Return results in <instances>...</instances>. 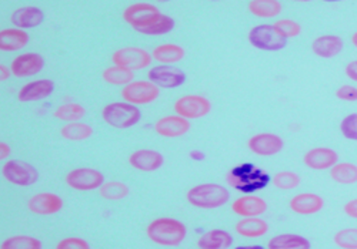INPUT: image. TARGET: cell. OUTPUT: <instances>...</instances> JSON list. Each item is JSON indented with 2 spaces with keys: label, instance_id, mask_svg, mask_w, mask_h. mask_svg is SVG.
I'll return each mask as SVG.
<instances>
[{
  "label": "cell",
  "instance_id": "cell-1",
  "mask_svg": "<svg viewBox=\"0 0 357 249\" xmlns=\"http://www.w3.org/2000/svg\"><path fill=\"white\" fill-rule=\"evenodd\" d=\"M146 235L149 239L158 245L177 246L185 241L188 230L182 221L169 216H162L156 218V220H153L147 225Z\"/></svg>",
  "mask_w": 357,
  "mask_h": 249
},
{
  "label": "cell",
  "instance_id": "cell-2",
  "mask_svg": "<svg viewBox=\"0 0 357 249\" xmlns=\"http://www.w3.org/2000/svg\"><path fill=\"white\" fill-rule=\"evenodd\" d=\"M226 179L227 184L233 186L234 190L245 194L263 190L271 182L269 174L253 164H241L231 168Z\"/></svg>",
  "mask_w": 357,
  "mask_h": 249
},
{
  "label": "cell",
  "instance_id": "cell-3",
  "mask_svg": "<svg viewBox=\"0 0 357 249\" xmlns=\"http://www.w3.org/2000/svg\"><path fill=\"white\" fill-rule=\"evenodd\" d=\"M186 200L192 207L200 209L220 208L230 200V193L220 184L206 182L195 185L186 194Z\"/></svg>",
  "mask_w": 357,
  "mask_h": 249
},
{
  "label": "cell",
  "instance_id": "cell-4",
  "mask_svg": "<svg viewBox=\"0 0 357 249\" xmlns=\"http://www.w3.org/2000/svg\"><path fill=\"white\" fill-rule=\"evenodd\" d=\"M142 113L137 106L126 102L109 103L102 109V118L107 126L119 130L130 129L140 121Z\"/></svg>",
  "mask_w": 357,
  "mask_h": 249
},
{
  "label": "cell",
  "instance_id": "cell-5",
  "mask_svg": "<svg viewBox=\"0 0 357 249\" xmlns=\"http://www.w3.org/2000/svg\"><path fill=\"white\" fill-rule=\"evenodd\" d=\"M249 43L263 51H278L286 47L287 40L283 39L273 24H257L249 30Z\"/></svg>",
  "mask_w": 357,
  "mask_h": 249
},
{
  "label": "cell",
  "instance_id": "cell-6",
  "mask_svg": "<svg viewBox=\"0 0 357 249\" xmlns=\"http://www.w3.org/2000/svg\"><path fill=\"white\" fill-rule=\"evenodd\" d=\"M152 54L140 47H123L119 49L112 54L113 65L117 67H123L130 72L143 70L152 63Z\"/></svg>",
  "mask_w": 357,
  "mask_h": 249
},
{
  "label": "cell",
  "instance_id": "cell-7",
  "mask_svg": "<svg viewBox=\"0 0 357 249\" xmlns=\"http://www.w3.org/2000/svg\"><path fill=\"white\" fill-rule=\"evenodd\" d=\"M160 96V90L152 81L135 80L130 84L125 86L122 90V97L126 103L133 106L151 104L158 100Z\"/></svg>",
  "mask_w": 357,
  "mask_h": 249
},
{
  "label": "cell",
  "instance_id": "cell-8",
  "mask_svg": "<svg viewBox=\"0 0 357 249\" xmlns=\"http://www.w3.org/2000/svg\"><path fill=\"white\" fill-rule=\"evenodd\" d=\"M2 175L6 181L17 186H31L38 182V170L26 161L9 160L2 167Z\"/></svg>",
  "mask_w": 357,
  "mask_h": 249
},
{
  "label": "cell",
  "instance_id": "cell-9",
  "mask_svg": "<svg viewBox=\"0 0 357 249\" xmlns=\"http://www.w3.org/2000/svg\"><path fill=\"white\" fill-rule=\"evenodd\" d=\"M160 16H162V13H160L159 8H156L152 3H146V2L133 3V5L128 6L122 13L123 20L129 26H132L136 30V32L140 29L151 26Z\"/></svg>",
  "mask_w": 357,
  "mask_h": 249
},
{
  "label": "cell",
  "instance_id": "cell-10",
  "mask_svg": "<svg viewBox=\"0 0 357 249\" xmlns=\"http://www.w3.org/2000/svg\"><path fill=\"white\" fill-rule=\"evenodd\" d=\"M68 186L76 191H95L105 184V175L95 168H75L65 178Z\"/></svg>",
  "mask_w": 357,
  "mask_h": 249
},
{
  "label": "cell",
  "instance_id": "cell-11",
  "mask_svg": "<svg viewBox=\"0 0 357 249\" xmlns=\"http://www.w3.org/2000/svg\"><path fill=\"white\" fill-rule=\"evenodd\" d=\"M173 109L177 115L186 120H196L209 114L212 110V104L204 96L188 95L177 99Z\"/></svg>",
  "mask_w": 357,
  "mask_h": 249
},
{
  "label": "cell",
  "instance_id": "cell-12",
  "mask_svg": "<svg viewBox=\"0 0 357 249\" xmlns=\"http://www.w3.org/2000/svg\"><path fill=\"white\" fill-rule=\"evenodd\" d=\"M147 79L159 88H176L186 81V74L177 67L158 65L149 70Z\"/></svg>",
  "mask_w": 357,
  "mask_h": 249
},
{
  "label": "cell",
  "instance_id": "cell-13",
  "mask_svg": "<svg viewBox=\"0 0 357 249\" xmlns=\"http://www.w3.org/2000/svg\"><path fill=\"white\" fill-rule=\"evenodd\" d=\"M248 147L253 154L260 155V157H272L283 150L284 141L275 133H259L249 138Z\"/></svg>",
  "mask_w": 357,
  "mask_h": 249
},
{
  "label": "cell",
  "instance_id": "cell-14",
  "mask_svg": "<svg viewBox=\"0 0 357 249\" xmlns=\"http://www.w3.org/2000/svg\"><path fill=\"white\" fill-rule=\"evenodd\" d=\"M339 163V154L329 147H314L303 155V164L314 171L331 170Z\"/></svg>",
  "mask_w": 357,
  "mask_h": 249
},
{
  "label": "cell",
  "instance_id": "cell-15",
  "mask_svg": "<svg viewBox=\"0 0 357 249\" xmlns=\"http://www.w3.org/2000/svg\"><path fill=\"white\" fill-rule=\"evenodd\" d=\"M45 58L39 53H23L16 56L10 63V72L16 77H31L42 72Z\"/></svg>",
  "mask_w": 357,
  "mask_h": 249
},
{
  "label": "cell",
  "instance_id": "cell-16",
  "mask_svg": "<svg viewBox=\"0 0 357 249\" xmlns=\"http://www.w3.org/2000/svg\"><path fill=\"white\" fill-rule=\"evenodd\" d=\"M190 130L189 120L181 115H166L155 122V131L163 138L183 137Z\"/></svg>",
  "mask_w": 357,
  "mask_h": 249
},
{
  "label": "cell",
  "instance_id": "cell-17",
  "mask_svg": "<svg viewBox=\"0 0 357 249\" xmlns=\"http://www.w3.org/2000/svg\"><path fill=\"white\" fill-rule=\"evenodd\" d=\"M54 90V81L50 79H40L29 81L17 91V99L22 103L39 102L49 97Z\"/></svg>",
  "mask_w": 357,
  "mask_h": 249
},
{
  "label": "cell",
  "instance_id": "cell-18",
  "mask_svg": "<svg viewBox=\"0 0 357 249\" xmlns=\"http://www.w3.org/2000/svg\"><path fill=\"white\" fill-rule=\"evenodd\" d=\"M165 163V157L155 150L142 148L129 155V164L142 172H153L159 170Z\"/></svg>",
  "mask_w": 357,
  "mask_h": 249
},
{
  "label": "cell",
  "instance_id": "cell-19",
  "mask_svg": "<svg viewBox=\"0 0 357 249\" xmlns=\"http://www.w3.org/2000/svg\"><path fill=\"white\" fill-rule=\"evenodd\" d=\"M27 207L36 215H53L63 208V200L53 193H39L29 200Z\"/></svg>",
  "mask_w": 357,
  "mask_h": 249
},
{
  "label": "cell",
  "instance_id": "cell-20",
  "mask_svg": "<svg viewBox=\"0 0 357 249\" xmlns=\"http://www.w3.org/2000/svg\"><path fill=\"white\" fill-rule=\"evenodd\" d=\"M231 211L236 215H241L243 218H255L263 215L267 211V202L257 195L246 194L234 200V202L231 204Z\"/></svg>",
  "mask_w": 357,
  "mask_h": 249
},
{
  "label": "cell",
  "instance_id": "cell-21",
  "mask_svg": "<svg viewBox=\"0 0 357 249\" xmlns=\"http://www.w3.org/2000/svg\"><path fill=\"white\" fill-rule=\"evenodd\" d=\"M324 207V200L313 193H302L289 201V208L299 215H314Z\"/></svg>",
  "mask_w": 357,
  "mask_h": 249
},
{
  "label": "cell",
  "instance_id": "cell-22",
  "mask_svg": "<svg viewBox=\"0 0 357 249\" xmlns=\"http://www.w3.org/2000/svg\"><path fill=\"white\" fill-rule=\"evenodd\" d=\"M45 19V13L40 8L36 6H24L16 9L12 16L10 22L15 27L26 30V29H33L39 26Z\"/></svg>",
  "mask_w": 357,
  "mask_h": 249
},
{
  "label": "cell",
  "instance_id": "cell-23",
  "mask_svg": "<svg viewBox=\"0 0 357 249\" xmlns=\"http://www.w3.org/2000/svg\"><path fill=\"white\" fill-rule=\"evenodd\" d=\"M343 50V40L336 35H321L312 42V51L321 58H333Z\"/></svg>",
  "mask_w": 357,
  "mask_h": 249
},
{
  "label": "cell",
  "instance_id": "cell-24",
  "mask_svg": "<svg viewBox=\"0 0 357 249\" xmlns=\"http://www.w3.org/2000/svg\"><path fill=\"white\" fill-rule=\"evenodd\" d=\"M29 43V35L22 29L9 27L0 30V50L17 51Z\"/></svg>",
  "mask_w": 357,
  "mask_h": 249
},
{
  "label": "cell",
  "instance_id": "cell-25",
  "mask_svg": "<svg viewBox=\"0 0 357 249\" xmlns=\"http://www.w3.org/2000/svg\"><path fill=\"white\" fill-rule=\"evenodd\" d=\"M233 245V236L225 230H211L197 239L199 249H227Z\"/></svg>",
  "mask_w": 357,
  "mask_h": 249
},
{
  "label": "cell",
  "instance_id": "cell-26",
  "mask_svg": "<svg viewBox=\"0 0 357 249\" xmlns=\"http://www.w3.org/2000/svg\"><path fill=\"white\" fill-rule=\"evenodd\" d=\"M152 57H153V60L158 61V63L170 66V65L178 63V61H182L185 58V50L182 46H178V45L165 43V45H159L158 47L153 49Z\"/></svg>",
  "mask_w": 357,
  "mask_h": 249
},
{
  "label": "cell",
  "instance_id": "cell-27",
  "mask_svg": "<svg viewBox=\"0 0 357 249\" xmlns=\"http://www.w3.org/2000/svg\"><path fill=\"white\" fill-rule=\"evenodd\" d=\"M307 238L297 234H279L267 242V249H310Z\"/></svg>",
  "mask_w": 357,
  "mask_h": 249
},
{
  "label": "cell",
  "instance_id": "cell-28",
  "mask_svg": "<svg viewBox=\"0 0 357 249\" xmlns=\"http://www.w3.org/2000/svg\"><path fill=\"white\" fill-rule=\"evenodd\" d=\"M236 232L243 238H260L269 231V225L259 216L255 218H243L234 227Z\"/></svg>",
  "mask_w": 357,
  "mask_h": 249
},
{
  "label": "cell",
  "instance_id": "cell-29",
  "mask_svg": "<svg viewBox=\"0 0 357 249\" xmlns=\"http://www.w3.org/2000/svg\"><path fill=\"white\" fill-rule=\"evenodd\" d=\"M248 10L260 19H272L282 13L283 6L279 0H250L248 2Z\"/></svg>",
  "mask_w": 357,
  "mask_h": 249
},
{
  "label": "cell",
  "instance_id": "cell-30",
  "mask_svg": "<svg viewBox=\"0 0 357 249\" xmlns=\"http://www.w3.org/2000/svg\"><path fill=\"white\" fill-rule=\"evenodd\" d=\"M61 136L69 141H83L93 136V129L82 121L69 122L62 127Z\"/></svg>",
  "mask_w": 357,
  "mask_h": 249
},
{
  "label": "cell",
  "instance_id": "cell-31",
  "mask_svg": "<svg viewBox=\"0 0 357 249\" xmlns=\"http://www.w3.org/2000/svg\"><path fill=\"white\" fill-rule=\"evenodd\" d=\"M331 171V178L342 185H351L357 182V166L353 163H337Z\"/></svg>",
  "mask_w": 357,
  "mask_h": 249
},
{
  "label": "cell",
  "instance_id": "cell-32",
  "mask_svg": "<svg viewBox=\"0 0 357 249\" xmlns=\"http://www.w3.org/2000/svg\"><path fill=\"white\" fill-rule=\"evenodd\" d=\"M102 79L113 86H128L132 81H135V72H130L128 69L123 67H117V66H112L103 70L102 73Z\"/></svg>",
  "mask_w": 357,
  "mask_h": 249
},
{
  "label": "cell",
  "instance_id": "cell-33",
  "mask_svg": "<svg viewBox=\"0 0 357 249\" xmlns=\"http://www.w3.org/2000/svg\"><path fill=\"white\" fill-rule=\"evenodd\" d=\"M53 115L54 118L69 124V122L80 121L86 115V110L79 103H65L54 110Z\"/></svg>",
  "mask_w": 357,
  "mask_h": 249
},
{
  "label": "cell",
  "instance_id": "cell-34",
  "mask_svg": "<svg viewBox=\"0 0 357 249\" xmlns=\"http://www.w3.org/2000/svg\"><path fill=\"white\" fill-rule=\"evenodd\" d=\"M99 194L105 200L119 201L129 195V186L121 181H107L99 188Z\"/></svg>",
  "mask_w": 357,
  "mask_h": 249
},
{
  "label": "cell",
  "instance_id": "cell-35",
  "mask_svg": "<svg viewBox=\"0 0 357 249\" xmlns=\"http://www.w3.org/2000/svg\"><path fill=\"white\" fill-rule=\"evenodd\" d=\"M173 29H174L173 17L162 13V16L155 23H152L151 26H147L144 29L137 30V33L146 35V36H162V35L170 33Z\"/></svg>",
  "mask_w": 357,
  "mask_h": 249
},
{
  "label": "cell",
  "instance_id": "cell-36",
  "mask_svg": "<svg viewBox=\"0 0 357 249\" xmlns=\"http://www.w3.org/2000/svg\"><path fill=\"white\" fill-rule=\"evenodd\" d=\"M0 249H42V242L35 236L15 235L6 238Z\"/></svg>",
  "mask_w": 357,
  "mask_h": 249
},
{
  "label": "cell",
  "instance_id": "cell-37",
  "mask_svg": "<svg viewBox=\"0 0 357 249\" xmlns=\"http://www.w3.org/2000/svg\"><path fill=\"white\" fill-rule=\"evenodd\" d=\"M301 181H302L301 175L293 171H280V172H276L272 178L273 185L282 191H291L297 188V186L301 185Z\"/></svg>",
  "mask_w": 357,
  "mask_h": 249
},
{
  "label": "cell",
  "instance_id": "cell-38",
  "mask_svg": "<svg viewBox=\"0 0 357 249\" xmlns=\"http://www.w3.org/2000/svg\"><path fill=\"white\" fill-rule=\"evenodd\" d=\"M275 29L276 32L283 38V39H293L297 38L302 33V26L301 23H297L296 20L291 19H280L275 22Z\"/></svg>",
  "mask_w": 357,
  "mask_h": 249
},
{
  "label": "cell",
  "instance_id": "cell-39",
  "mask_svg": "<svg viewBox=\"0 0 357 249\" xmlns=\"http://www.w3.org/2000/svg\"><path fill=\"white\" fill-rule=\"evenodd\" d=\"M333 241L340 249H357V228H344L337 231Z\"/></svg>",
  "mask_w": 357,
  "mask_h": 249
},
{
  "label": "cell",
  "instance_id": "cell-40",
  "mask_svg": "<svg viewBox=\"0 0 357 249\" xmlns=\"http://www.w3.org/2000/svg\"><path fill=\"white\" fill-rule=\"evenodd\" d=\"M340 133L346 140L357 141V113L346 115L340 121Z\"/></svg>",
  "mask_w": 357,
  "mask_h": 249
},
{
  "label": "cell",
  "instance_id": "cell-41",
  "mask_svg": "<svg viewBox=\"0 0 357 249\" xmlns=\"http://www.w3.org/2000/svg\"><path fill=\"white\" fill-rule=\"evenodd\" d=\"M56 249H91V245L83 238L69 236L59 241L56 245Z\"/></svg>",
  "mask_w": 357,
  "mask_h": 249
},
{
  "label": "cell",
  "instance_id": "cell-42",
  "mask_svg": "<svg viewBox=\"0 0 357 249\" xmlns=\"http://www.w3.org/2000/svg\"><path fill=\"white\" fill-rule=\"evenodd\" d=\"M336 97L343 102H357V87L351 84H343L336 90Z\"/></svg>",
  "mask_w": 357,
  "mask_h": 249
},
{
  "label": "cell",
  "instance_id": "cell-43",
  "mask_svg": "<svg viewBox=\"0 0 357 249\" xmlns=\"http://www.w3.org/2000/svg\"><path fill=\"white\" fill-rule=\"evenodd\" d=\"M343 211H344V214H346L349 218H353V220H357V198L347 201V202L344 204V207H343Z\"/></svg>",
  "mask_w": 357,
  "mask_h": 249
},
{
  "label": "cell",
  "instance_id": "cell-44",
  "mask_svg": "<svg viewBox=\"0 0 357 249\" xmlns=\"http://www.w3.org/2000/svg\"><path fill=\"white\" fill-rule=\"evenodd\" d=\"M344 74L347 76L349 80L357 83V60H353V61H350V63L346 65Z\"/></svg>",
  "mask_w": 357,
  "mask_h": 249
},
{
  "label": "cell",
  "instance_id": "cell-45",
  "mask_svg": "<svg viewBox=\"0 0 357 249\" xmlns=\"http://www.w3.org/2000/svg\"><path fill=\"white\" fill-rule=\"evenodd\" d=\"M9 155H10V147L5 141H2L0 143V159L6 160Z\"/></svg>",
  "mask_w": 357,
  "mask_h": 249
},
{
  "label": "cell",
  "instance_id": "cell-46",
  "mask_svg": "<svg viewBox=\"0 0 357 249\" xmlns=\"http://www.w3.org/2000/svg\"><path fill=\"white\" fill-rule=\"evenodd\" d=\"M10 67H6L5 65H0V80L6 81L10 77Z\"/></svg>",
  "mask_w": 357,
  "mask_h": 249
},
{
  "label": "cell",
  "instance_id": "cell-47",
  "mask_svg": "<svg viewBox=\"0 0 357 249\" xmlns=\"http://www.w3.org/2000/svg\"><path fill=\"white\" fill-rule=\"evenodd\" d=\"M234 249H266L261 245H241V246H236Z\"/></svg>",
  "mask_w": 357,
  "mask_h": 249
},
{
  "label": "cell",
  "instance_id": "cell-48",
  "mask_svg": "<svg viewBox=\"0 0 357 249\" xmlns=\"http://www.w3.org/2000/svg\"><path fill=\"white\" fill-rule=\"evenodd\" d=\"M350 40H351V45H353V46L357 49V32H354V33L351 35Z\"/></svg>",
  "mask_w": 357,
  "mask_h": 249
}]
</instances>
